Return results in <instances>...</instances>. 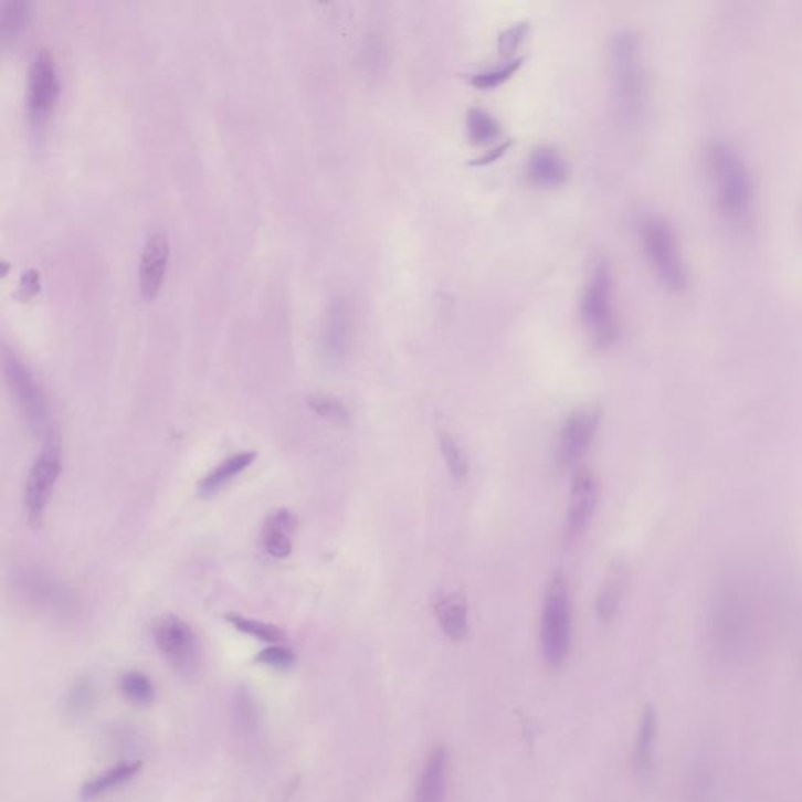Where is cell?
I'll use <instances>...</instances> for the list:
<instances>
[{"mask_svg": "<svg viewBox=\"0 0 802 802\" xmlns=\"http://www.w3.org/2000/svg\"><path fill=\"white\" fill-rule=\"evenodd\" d=\"M3 372L11 395L17 401L29 430L41 440H57L43 388L36 381L35 374L30 372L29 367L7 348L3 350Z\"/></svg>", "mask_w": 802, "mask_h": 802, "instance_id": "277c9868", "label": "cell"}, {"mask_svg": "<svg viewBox=\"0 0 802 802\" xmlns=\"http://www.w3.org/2000/svg\"><path fill=\"white\" fill-rule=\"evenodd\" d=\"M511 145V141H505V144L498 145L497 148L490 149L486 156H482L479 159L474 160V162L471 163L472 167H483V165L496 163L497 160H500L502 157L509 151Z\"/></svg>", "mask_w": 802, "mask_h": 802, "instance_id": "d6a6232c", "label": "cell"}, {"mask_svg": "<svg viewBox=\"0 0 802 802\" xmlns=\"http://www.w3.org/2000/svg\"><path fill=\"white\" fill-rule=\"evenodd\" d=\"M599 498V482L590 468H579L573 474L571 497H569L566 530L569 536H579L587 530Z\"/></svg>", "mask_w": 802, "mask_h": 802, "instance_id": "7c38bea8", "label": "cell"}, {"mask_svg": "<svg viewBox=\"0 0 802 802\" xmlns=\"http://www.w3.org/2000/svg\"><path fill=\"white\" fill-rule=\"evenodd\" d=\"M224 620L230 622L235 631L242 632L243 635L253 636L258 641H265V643L279 644L286 640V635L276 625L268 624V622L253 620V618L243 616L240 613H228Z\"/></svg>", "mask_w": 802, "mask_h": 802, "instance_id": "d4e9b609", "label": "cell"}, {"mask_svg": "<svg viewBox=\"0 0 802 802\" xmlns=\"http://www.w3.org/2000/svg\"><path fill=\"white\" fill-rule=\"evenodd\" d=\"M467 134L468 140L475 146H486L500 137L502 129L494 116L482 108H472L467 114Z\"/></svg>", "mask_w": 802, "mask_h": 802, "instance_id": "484cf974", "label": "cell"}, {"mask_svg": "<svg viewBox=\"0 0 802 802\" xmlns=\"http://www.w3.org/2000/svg\"><path fill=\"white\" fill-rule=\"evenodd\" d=\"M119 692L135 707H148L156 700L157 689L151 677L141 671H127L119 678Z\"/></svg>", "mask_w": 802, "mask_h": 802, "instance_id": "603a6c76", "label": "cell"}, {"mask_svg": "<svg viewBox=\"0 0 802 802\" xmlns=\"http://www.w3.org/2000/svg\"><path fill=\"white\" fill-rule=\"evenodd\" d=\"M601 418V407L595 403L579 408L569 415L558 440L557 455H555L558 466L571 467L584 456L591 447Z\"/></svg>", "mask_w": 802, "mask_h": 802, "instance_id": "9c48e42d", "label": "cell"}, {"mask_svg": "<svg viewBox=\"0 0 802 802\" xmlns=\"http://www.w3.org/2000/svg\"><path fill=\"white\" fill-rule=\"evenodd\" d=\"M157 650L176 673L193 677L200 671V640L193 629L175 614H165L152 625Z\"/></svg>", "mask_w": 802, "mask_h": 802, "instance_id": "8992f818", "label": "cell"}, {"mask_svg": "<svg viewBox=\"0 0 802 802\" xmlns=\"http://www.w3.org/2000/svg\"><path fill=\"white\" fill-rule=\"evenodd\" d=\"M450 779V754L445 746H436L423 763L412 802H444Z\"/></svg>", "mask_w": 802, "mask_h": 802, "instance_id": "9a60e30c", "label": "cell"}, {"mask_svg": "<svg viewBox=\"0 0 802 802\" xmlns=\"http://www.w3.org/2000/svg\"><path fill=\"white\" fill-rule=\"evenodd\" d=\"M643 245L652 267L663 284L669 288H682L687 284V270L678 253L676 238L669 224L657 217L644 220L641 226Z\"/></svg>", "mask_w": 802, "mask_h": 802, "instance_id": "52a82bcc", "label": "cell"}, {"mask_svg": "<svg viewBox=\"0 0 802 802\" xmlns=\"http://www.w3.org/2000/svg\"><path fill=\"white\" fill-rule=\"evenodd\" d=\"M434 614L444 635L452 641L466 639L468 632L467 602L458 592L442 594L434 602Z\"/></svg>", "mask_w": 802, "mask_h": 802, "instance_id": "d6986e66", "label": "cell"}, {"mask_svg": "<svg viewBox=\"0 0 802 802\" xmlns=\"http://www.w3.org/2000/svg\"><path fill=\"white\" fill-rule=\"evenodd\" d=\"M627 566L624 561H613L606 572L605 582L599 591L598 602H595L599 620L612 621L616 616L622 598H624L625 587H627Z\"/></svg>", "mask_w": 802, "mask_h": 802, "instance_id": "ffe728a7", "label": "cell"}, {"mask_svg": "<svg viewBox=\"0 0 802 802\" xmlns=\"http://www.w3.org/2000/svg\"><path fill=\"white\" fill-rule=\"evenodd\" d=\"M528 30H530V25L526 21L504 30L500 36H498V51H500V54L509 57L513 52H516L520 44L524 43V40H526Z\"/></svg>", "mask_w": 802, "mask_h": 802, "instance_id": "1f68e13d", "label": "cell"}, {"mask_svg": "<svg viewBox=\"0 0 802 802\" xmlns=\"http://www.w3.org/2000/svg\"><path fill=\"white\" fill-rule=\"evenodd\" d=\"M440 449L445 463H447L450 475L456 483L464 482L468 474V464L463 449L460 447L455 437L449 433L440 434Z\"/></svg>", "mask_w": 802, "mask_h": 802, "instance_id": "f1b7e54d", "label": "cell"}, {"mask_svg": "<svg viewBox=\"0 0 802 802\" xmlns=\"http://www.w3.org/2000/svg\"><path fill=\"white\" fill-rule=\"evenodd\" d=\"M30 17V2L25 0H9L0 9V35L3 40H11L24 29Z\"/></svg>", "mask_w": 802, "mask_h": 802, "instance_id": "4316f807", "label": "cell"}, {"mask_svg": "<svg viewBox=\"0 0 802 802\" xmlns=\"http://www.w3.org/2000/svg\"><path fill=\"white\" fill-rule=\"evenodd\" d=\"M524 62H526V57H519L509 60V62L505 63V65L493 67V70L482 71V73L475 74V76L472 77L471 84L474 85L475 88L485 89V92L496 89L498 86L504 85L505 82H508L509 78H513L517 71L523 67Z\"/></svg>", "mask_w": 802, "mask_h": 802, "instance_id": "83f0119b", "label": "cell"}, {"mask_svg": "<svg viewBox=\"0 0 802 802\" xmlns=\"http://www.w3.org/2000/svg\"><path fill=\"white\" fill-rule=\"evenodd\" d=\"M298 520L286 508L276 509L265 519L261 531V545L265 553L276 560L291 557L294 550V535Z\"/></svg>", "mask_w": 802, "mask_h": 802, "instance_id": "2e32d148", "label": "cell"}, {"mask_svg": "<svg viewBox=\"0 0 802 802\" xmlns=\"http://www.w3.org/2000/svg\"><path fill=\"white\" fill-rule=\"evenodd\" d=\"M351 314L350 305L344 296H336L329 303L324 329H321V355L329 363L344 362L350 350Z\"/></svg>", "mask_w": 802, "mask_h": 802, "instance_id": "8fae6325", "label": "cell"}, {"mask_svg": "<svg viewBox=\"0 0 802 802\" xmlns=\"http://www.w3.org/2000/svg\"><path fill=\"white\" fill-rule=\"evenodd\" d=\"M60 92L57 67L48 51L36 52L29 71L28 112L30 119L40 125L57 103Z\"/></svg>", "mask_w": 802, "mask_h": 802, "instance_id": "30bf717a", "label": "cell"}, {"mask_svg": "<svg viewBox=\"0 0 802 802\" xmlns=\"http://www.w3.org/2000/svg\"><path fill=\"white\" fill-rule=\"evenodd\" d=\"M528 178L542 189H557L569 179L568 162L550 148L536 149L527 165Z\"/></svg>", "mask_w": 802, "mask_h": 802, "instance_id": "e0dca14e", "label": "cell"}, {"mask_svg": "<svg viewBox=\"0 0 802 802\" xmlns=\"http://www.w3.org/2000/svg\"><path fill=\"white\" fill-rule=\"evenodd\" d=\"M254 663L275 671H288L294 668L296 663L295 652L281 644L265 647L254 657Z\"/></svg>", "mask_w": 802, "mask_h": 802, "instance_id": "f546056e", "label": "cell"}, {"mask_svg": "<svg viewBox=\"0 0 802 802\" xmlns=\"http://www.w3.org/2000/svg\"><path fill=\"white\" fill-rule=\"evenodd\" d=\"M18 587L28 601L51 612L65 614L74 609V598L67 588L39 569L22 572Z\"/></svg>", "mask_w": 802, "mask_h": 802, "instance_id": "4fadbf2b", "label": "cell"}, {"mask_svg": "<svg viewBox=\"0 0 802 802\" xmlns=\"http://www.w3.org/2000/svg\"><path fill=\"white\" fill-rule=\"evenodd\" d=\"M256 461V453L254 452H240L230 458L224 460L219 466L213 467L204 478L198 483V494L201 497L208 498L219 494L224 486L230 485L232 479L239 477L245 468H249L251 464Z\"/></svg>", "mask_w": 802, "mask_h": 802, "instance_id": "44dd1931", "label": "cell"}, {"mask_svg": "<svg viewBox=\"0 0 802 802\" xmlns=\"http://www.w3.org/2000/svg\"><path fill=\"white\" fill-rule=\"evenodd\" d=\"M539 641L547 666L560 669L569 657L572 643L571 599L563 573H555L547 584Z\"/></svg>", "mask_w": 802, "mask_h": 802, "instance_id": "7a4b0ae2", "label": "cell"}, {"mask_svg": "<svg viewBox=\"0 0 802 802\" xmlns=\"http://www.w3.org/2000/svg\"><path fill=\"white\" fill-rule=\"evenodd\" d=\"M614 112L624 126L639 125L646 112L647 77L640 41L632 30H618L610 44Z\"/></svg>", "mask_w": 802, "mask_h": 802, "instance_id": "6da1fadb", "label": "cell"}, {"mask_svg": "<svg viewBox=\"0 0 802 802\" xmlns=\"http://www.w3.org/2000/svg\"><path fill=\"white\" fill-rule=\"evenodd\" d=\"M60 474H62V450L59 441H46L25 479L24 509L30 526L40 527Z\"/></svg>", "mask_w": 802, "mask_h": 802, "instance_id": "ba28073f", "label": "cell"}, {"mask_svg": "<svg viewBox=\"0 0 802 802\" xmlns=\"http://www.w3.org/2000/svg\"><path fill=\"white\" fill-rule=\"evenodd\" d=\"M310 410L317 412L320 418L328 419V421L340 423L348 422L347 408L340 403L335 397L329 395H314L309 399Z\"/></svg>", "mask_w": 802, "mask_h": 802, "instance_id": "4dcf8cb0", "label": "cell"}, {"mask_svg": "<svg viewBox=\"0 0 802 802\" xmlns=\"http://www.w3.org/2000/svg\"><path fill=\"white\" fill-rule=\"evenodd\" d=\"M170 261V240L162 230L152 231L146 239L140 256V291L145 298L152 299L159 294Z\"/></svg>", "mask_w": 802, "mask_h": 802, "instance_id": "5bb4252c", "label": "cell"}, {"mask_svg": "<svg viewBox=\"0 0 802 802\" xmlns=\"http://www.w3.org/2000/svg\"><path fill=\"white\" fill-rule=\"evenodd\" d=\"M141 770H144L141 760H123L86 781L78 793H81L82 800H96V798L104 796V794L114 792L119 787L134 781Z\"/></svg>", "mask_w": 802, "mask_h": 802, "instance_id": "ac0fdd59", "label": "cell"}, {"mask_svg": "<svg viewBox=\"0 0 802 802\" xmlns=\"http://www.w3.org/2000/svg\"><path fill=\"white\" fill-rule=\"evenodd\" d=\"M657 737V717L651 707L644 710L641 718L639 740H636V767L643 774L650 773L654 763V746Z\"/></svg>", "mask_w": 802, "mask_h": 802, "instance_id": "cb8c5ba5", "label": "cell"}, {"mask_svg": "<svg viewBox=\"0 0 802 802\" xmlns=\"http://www.w3.org/2000/svg\"><path fill=\"white\" fill-rule=\"evenodd\" d=\"M97 703V687L95 680L88 676L77 677L67 689L65 697V711L67 717L78 719L92 714Z\"/></svg>", "mask_w": 802, "mask_h": 802, "instance_id": "7402d4cb", "label": "cell"}, {"mask_svg": "<svg viewBox=\"0 0 802 802\" xmlns=\"http://www.w3.org/2000/svg\"><path fill=\"white\" fill-rule=\"evenodd\" d=\"M708 167L727 212L740 215L751 200V179L740 154L729 141L714 140L707 148Z\"/></svg>", "mask_w": 802, "mask_h": 802, "instance_id": "5b68a950", "label": "cell"}, {"mask_svg": "<svg viewBox=\"0 0 802 802\" xmlns=\"http://www.w3.org/2000/svg\"><path fill=\"white\" fill-rule=\"evenodd\" d=\"M580 317L595 347H610L620 337V320L613 305L612 273L605 262L595 267L584 287Z\"/></svg>", "mask_w": 802, "mask_h": 802, "instance_id": "3957f363", "label": "cell"}]
</instances>
